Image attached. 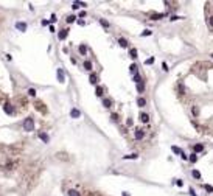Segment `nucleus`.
Masks as SVG:
<instances>
[{
	"instance_id": "obj_1",
	"label": "nucleus",
	"mask_w": 213,
	"mask_h": 196,
	"mask_svg": "<svg viewBox=\"0 0 213 196\" xmlns=\"http://www.w3.org/2000/svg\"><path fill=\"white\" fill-rule=\"evenodd\" d=\"M24 131H27V132L34 131V120H33L31 117L25 118V121H24Z\"/></svg>"
},
{
	"instance_id": "obj_2",
	"label": "nucleus",
	"mask_w": 213,
	"mask_h": 196,
	"mask_svg": "<svg viewBox=\"0 0 213 196\" xmlns=\"http://www.w3.org/2000/svg\"><path fill=\"white\" fill-rule=\"evenodd\" d=\"M3 111H5V114H8V115L14 114V107H12V104H9V103H5V104H3Z\"/></svg>"
},
{
	"instance_id": "obj_3",
	"label": "nucleus",
	"mask_w": 213,
	"mask_h": 196,
	"mask_svg": "<svg viewBox=\"0 0 213 196\" xmlns=\"http://www.w3.org/2000/svg\"><path fill=\"white\" fill-rule=\"evenodd\" d=\"M134 137H135L137 140H142V139L145 137V131H143V129H135V132H134Z\"/></svg>"
},
{
	"instance_id": "obj_4",
	"label": "nucleus",
	"mask_w": 213,
	"mask_h": 196,
	"mask_svg": "<svg viewBox=\"0 0 213 196\" xmlns=\"http://www.w3.org/2000/svg\"><path fill=\"white\" fill-rule=\"evenodd\" d=\"M70 117L72 118H79L81 117V111H79V109H76V107H73L70 111Z\"/></svg>"
},
{
	"instance_id": "obj_5",
	"label": "nucleus",
	"mask_w": 213,
	"mask_h": 196,
	"mask_svg": "<svg viewBox=\"0 0 213 196\" xmlns=\"http://www.w3.org/2000/svg\"><path fill=\"white\" fill-rule=\"evenodd\" d=\"M39 139H41L44 143H50V137H48L47 132H39Z\"/></svg>"
},
{
	"instance_id": "obj_6",
	"label": "nucleus",
	"mask_w": 213,
	"mask_h": 196,
	"mask_svg": "<svg viewBox=\"0 0 213 196\" xmlns=\"http://www.w3.org/2000/svg\"><path fill=\"white\" fill-rule=\"evenodd\" d=\"M56 75H58V81H59V82H64V81H65V76H64V69H58Z\"/></svg>"
},
{
	"instance_id": "obj_7",
	"label": "nucleus",
	"mask_w": 213,
	"mask_h": 196,
	"mask_svg": "<svg viewBox=\"0 0 213 196\" xmlns=\"http://www.w3.org/2000/svg\"><path fill=\"white\" fill-rule=\"evenodd\" d=\"M16 28L19 31H27V24L25 22H16Z\"/></svg>"
},
{
	"instance_id": "obj_8",
	"label": "nucleus",
	"mask_w": 213,
	"mask_h": 196,
	"mask_svg": "<svg viewBox=\"0 0 213 196\" xmlns=\"http://www.w3.org/2000/svg\"><path fill=\"white\" fill-rule=\"evenodd\" d=\"M67 34H68V30H61V31L58 33V39H59V41H64V39L67 38Z\"/></svg>"
},
{
	"instance_id": "obj_9",
	"label": "nucleus",
	"mask_w": 213,
	"mask_h": 196,
	"mask_svg": "<svg viewBox=\"0 0 213 196\" xmlns=\"http://www.w3.org/2000/svg\"><path fill=\"white\" fill-rule=\"evenodd\" d=\"M137 106H139V107H145V106H146V100L143 97H139V98H137Z\"/></svg>"
},
{
	"instance_id": "obj_10",
	"label": "nucleus",
	"mask_w": 213,
	"mask_h": 196,
	"mask_svg": "<svg viewBox=\"0 0 213 196\" xmlns=\"http://www.w3.org/2000/svg\"><path fill=\"white\" fill-rule=\"evenodd\" d=\"M89 81H90V84H97V82H98V75L97 73H90Z\"/></svg>"
},
{
	"instance_id": "obj_11",
	"label": "nucleus",
	"mask_w": 213,
	"mask_h": 196,
	"mask_svg": "<svg viewBox=\"0 0 213 196\" xmlns=\"http://www.w3.org/2000/svg\"><path fill=\"white\" fill-rule=\"evenodd\" d=\"M118 44H120V47H122V48H128V44H129V42H128L124 38H120L118 39Z\"/></svg>"
},
{
	"instance_id": "obj_12",
	"label": "nucleus",
	"mask_w": 213,
	"mask_h": 196,
	"mask_svg": "<svg viewBox=\"0 0 213 196\" xmlns=\"http://www.w3.org/2000/svg\"><path fill=\"white\" fill-rule=\"evenodd\" d=\"M84 69H86V70H89V72H92V69H93V65H92V62L89 61V59H86V61H84Z\"/></svg>"
},
{
	"instance_id": "obj_13",
	"label": "nucleus",
	"mask_w": 213,
	"mask_h": 196,
	"mask_svg": "<svg viewBox=\"0 0 213 196\" xmlns=\"http://www.w3.org/2000/svg\"><path fill=\"white\" fill-rule=\"evenodd\" d=\"M193 149H195V152H201V151H204V145H202V143H196L195 146H193Z\"/></svg>"
},
{
	"instance_id": "obj_14",
	"label": "nucleus",
	"mask_w": 213,
	"mask_h": 196,
	"mask_svg": "<svg viewBox=\"0 0 213 196\" xmlns=\"http://www.w3.org/2000/svg\"><path fill=\"white\" fill-rule=\"evenodd\" d=\"M103 106L104 107H110V106H112V100L110 98H103Z\"/></svg>"
},
{
	"instance_id": "obj_15",
	"label": "nucleus",
	"mask_w": 213,
	"mask_h": 196,
	"mask_svg": "<svg viewBox=\"0 0 213 196\" xmlns=\"http://www.w3.org/2000/svg\"><path fill=\"white\" fill-rule=\"evenodd\" d=\"M140 120H142L143 123H148L149 121V115L145 114V112H142V114H140Z\"/></svg>"
},
{
	"instance_id": "obj_16",
	"label": "nucleus",
	"mask_w": 213,
	"mask_h": 196,
	"mask_svg": "<svg viewBox=\"0 0 213 196\" xmlns=\"http://www.w3.org/2000/svg\"><path fill=\"white\" fill-rule=\"evenodd\" d=\"M103 92H104V89L101 87V86H97V89H95V94H97V97H103Z\"/></svg>"
},
{
	"instance_id": "obj_17",
	"label": "nucleus",
	"mask_w": 213,
	"mask_h": 196,
	"mask_svg": "<svg viewBox=\"0 0 213 196\" xmlns=\"http://www.w3.org/2000/svg\"><path fill=\"white\" fill-rule=\"evenodd\" d=\"M145 90V82H139V84H137V92H139V94H142V92Z\"/></svg>"
},
{
	"instance_id": "obj_18",
	"label": "nucleus",
	"mask_w": 213,
	"mask_h": 196,
	"mask_svg": "<svg viewBox=\"0 0 213 196\" xmlns=\"http://www.w3.org/2000/svg\"><path fill=\"white\" fill-rule=\"evenodd\" d=\"M67 196H81L79 191H76V190H68L67 191Z\"/></svg>"
},
{
	"instance_id": "obj_19",
	"label": "nucleus",
	"mask_w": 213,
	"mask_h": 196,
	"mask_svg": "<svg viewBox=\"0 0 213 196\" xmlns=\"http://www.w3.org/2000/svg\"><path fill=\"white\" fill-rule=\"evenodd\" d=\"M79 53H81L83 56L87 55V47H86V45H79Z\"/></svg>"
},
{
	"instance_id": "obj_20",
	"label": "nucleus",
	"mask_w": 213,
	"mask_h": 196,
	"mask_svg": "<svg viewBox=\"0 0 213 196\" xmlns=\"http://www.w3.org/2000/svg\"><path fill=\"white\" fill-rule=\"evenodd\" d=\"M191 114L195 115V117L199 115V107H198V106H193V107H191Z\"/></svg>"
},
{
	"instance_id": "obj_21",
	"label": "nucleus",
	"mask_w": 213,
	"mask_h": 196,
	"mask_svg": "<svg viewBox=\"0 0 213 196\" xmlns=\"http://www.w3.org/2000/svg\"><path fill=\"white\" fill-rule=\"evenodd\" d=\"M171 151H173V152H176V154H181V156H182V152H183L182 149H181V148H177V146H171Z\"/></svg>"
},
{
	"instance_id": "obj_22",
	"label": "nucleus",
	"mask_w": 213,
	"mask_h": 196,
	"mask_svg": "<svg viewBox=\"0 0 213 196\" xmlns=\"http://www.w3.org/2000/svg\"><path fill=\"white\" fill-rule=\"evenodd\" d=\"M129 55H131V58H132V59H135L137 58V50L135 48H131L129 50Z\"/></svg>"
},
{
	"instance_id": "obj_23",
	"label": "nucleus",
	"mask_w": 213,
	"mask_h": 196,
	"mask_svg": "<svg viewBox=\"0 0 213 196\" xmlns=\"http://www.w3.org/2000/svg\"><path fill=\"white\" fill-rule=\"evenodd\" d=\"M191 174H193V177H195V179H201V173H199L198 170H193Z\"/></svg>"
},
{
	"instance_id": "obj_24",
	"label": "nucleus",
	"mask_w": 213,
	"mask_h": 196,
	"mask_svg": "<svg viewBox=\"0 0 213 196\" xmlns=\"http://www.w3.org/2000/svg\"><path fill=\"white\" fill-rule=\"evenodd\" d=\"M188 159H190V162H191V164H195V162H196V160H198V156H196V152H193V154H191V156H190V157H188Z\"/></svg>"
},
{
	"instance_id": "obj_25",
	"label": "nucleus",
	"mask_w": 213,
	"mask_h": 196,
	"mask_svg": "<svg viewBox=\"0 0 213 196\" xmlns=\"http://www.w3.org/2000/svg\"><path fill=\"white\" fill-rule=\"evenodd\" d=\"M134 82H137V84H139V82H142V76H140L139 73L134 75Z\"/></svg>"
},
{
	"instance_id": "obj_26",
	"label": "nucleus",
	"mask_w": 213,
	"mask_h": 196,
	"mask_svg": "<svg viewBox=\"0 0 213 196\" xmlns=\"http://www.w3.org/2000/svg\"><path fill=\"white\" fill-rule=\"evenodd\" d=\"M162 17H165V14H152L151 16V19H154V20H159V19H162Z\"/></svg>"
},
{
	"instance_id": "obj_27",
	"label": "nucleus",
	"mask_w": 213,
	"mask_h": 196,
	"mask_svg": "<svg viewBox=\"0 0 213 196\" xmlns=\"http://www.w3.org/2000/svg\"><path fill=\"white\" fill-rule=\"evenodd\" d=\"M100 25H103L104 28H109V22L104 20V19H100Z\"/></svg>"
},
{
	"instance_id": "obj_28",
	"label": "nucleus",
	"mask_w": 213,
	"mask_h": 196,
	"mask_svg": "<svg viewBox=\"0 0 213 196\" xmlns=\"http://www.w3.org/2000/svg\"><path fill=\"white\" fill-rule=\"evenodd\" d=\"M137 157H139V154H135V152L129 154V156H123V159H137Z\"/></svg>"
},
{
	"instance_id": "obj_29",
	"label": "nucleus",
	"mask_w": 213,
	"mask_h": 196,
	"mask_svg": "<svg viewBox=\"0 0 213 196\" xmlns=\"http://www.w3.org/2000/svg\"><path fill=\"white\" fill-rule=\"evenodd\" d=\"M129 70H131V73L135 75V73H137V65H135V64H132V65L129 67Z\"/></svg>"
},
{
	"instance_id": "obj_30",
	"label": "nucleus",
	"mask_w": 213,
	"mask_h": 196,
	"mask_svg": "<svg viewBox=\"0 0 213 196\" xmlns=\"http://www.w3.org/2000/svg\"><path fill=\"white\" fill-rule=\"evenodd\" d=\"M204 188H205V190H207V191H208V193H213V187H212V185H208V184H205V185H204Z\"/></svg>"
},
{
	"instance_id": "obj_31",
	"label": "nucleus",
	"mask_w": 213,
	"mask_h": 196,
	"mask_svg": "<svg viewBox=\"0 0 213 196\" xmlns=\"http://www.w3.org/2000/svg\"><path fill=\"white\" fill-rule=\"evenodd\" d=\"M151 34H152V31H151V30H145V31L142 33V36H151Z\"/></svg>"
},
{
	"instance_id": "obj_32",
	"label": "nucleus",
	"mask_w": 213,
	"mask_h": 196,
	"mask_svg": "<svg viewBox=\"0 0 213 196\" xmlns=\"http://www.w3.org/2000/svg\"><path fill=\"white\" fill-rule=\"evenodd\" d=\"M28 95L30 97H36V90L34 89H28Z\"/></svg>"
},
{
	"instance_id": "obj_33",
	"label": "nucleus",
	"mask_w": 213,
	"mask_h": 196,
	"mask_svg": "<svg viewBox=\"0 0 213 196\" xmlns=\"http://www.w3.org/2000/svg\"><path fill=\"white\" fill-rule=\"evenodd\" d=\"M75 19H76L75 16H68V17H67V22H68V24H72V22H75Z\"/></svg>"
},
{
	"instance_id": "obj_34",
	"label": "nucleus",
	"mask_w": 213,
	"mask_h": 196,
	"mask_svg": "<svg viewBox=\"0 0 213 196\" xmlns=\"http://www.w3.org/2000/svg\"><path fill=\"white\" fill-rule=\"evenodd\" d=\"M152 62H154V58H148V59L145 61V64H146V65H149V64H152Z\"/></svg>"
},
{
	"instance_id": "obj_35",
	"label": "nucleus",
	"mask_w": 213,
	"mask_h": 196,
	"mask_svg": "<svg viewBox=\"0 0 213 196\" xmlns=\"http://www.w3.org/2000/svg\"><path fill=\"white\" fill-rule=\"evenodd\" d=\"M110 120H112V121H117V120H118V115H117V114H112V115H110Z\"/></svg>"
},
{
	"instance_id": "obj_36",
	"label": "nucleus",
	"mask_w": 213,
	"mask_h": 196,
	"mask_svg": "<svg viewBox=\"0 0 213 196\" xmlns=\"http://www.w3.org/2000/svg\"><path fill=\"white\" fill-rule=\"evenodd\" d=\"M79 6H81V5H79V2H75L73 5H72V8H73V9H78Z\"/></svg>"
},
{
	"instance_id": "obj_37",
	"label": "nucleus",
	"mask_w": 213,
	"mask_h": 196,
	"mask_svg": "<svg viewBox=\"0 0 213 196\" xmlns=\"http://www.w3.org/2000/svg\"><path fill=\"white\" fill-rule=\"evenodd\" d=\"M179 19H182V17H179V16H171L170 20H179Z\"/></svg>"
},
{
	"instance_id": "obj_38",
	"label": "nucleus",
	"mask_w": 213,
	"mask_h": 196,
	"mask_svg": "<svg viewBox=\"0 0 213 196\" xmlns=\"http://www.w3.org/2000/svg\"><path fill=\"white\" fill-rule=\"evenodd\" d=\"M56 20H58V19H56V16L53 14V16H51V17H50V22H51V24H55V22H56Z\"/></svg>"
},
{
	"instance_id": "obj_39",
	"label": "nucleus",
	"mask_w": 213,
	"mask_h": 196,
	"mask_svg": "<svg viewBox=\"0 0 213 196\" xmlns=\"http://www.w3.org/2000/svg\"><path fill=\"white\" fill-rule=\"evenodd\" d=\"M162 69H163L165 72H168V65H166V62H163V64H162Z\"/></svg>"
},
{
	"instance_id": "obj_40",
	"label": "nucleus",
	"mask_w": 213,
	"mask_h": 196,
	"mask_svg": "<svg viewBox=\"0 0 213 196\" xmlns=\"http://www.w3.org/2000/svg\"><path fill=\"white\" fill-rule=\"evenodd\" d=\"M179 90H181V92H182V94H185V87H183V86H182V84H179Z\"/></svg>"
},
{
	"instance_id": "obj_41",
	"label": "nucleus",
	"mask_w": 213,
	"mask_h": 196,
	"mask_svg": "<svg viewBox=\"0 0 213 196\" xmlns=\"http://www.w3.org/2000/svg\"><path fill=\"white\" fill-rule=\"evenodd\" d=\"M126 125H128V126H132V120H131V118H128V120H126Z\"/></svg>"
},
{
	"instance_id": "obj_42",
	"label": "nucleus",
	"mask_w": 213,
	"mask_h": 196,
	"mask_svg": "<svg viewBox=\"0 0 213 196\" xmlns=\"http://www.w3.org/2000/svg\"><path fill=\"white\" fill-rule=\"evenodd\" d=\"M176 184H177V187H182V185H183V182H182V181H179V179H177V181H176Z\"/></svg>"
},
{
	"instance_id": "obj_43",
	"label": "nucleus",
	"mask_w": 213,
	"mask_h": 196,
	"mask_svg": "<svg viewBox=\"0 0 213 196\" xmlns=\"http://www.w3.org/2000/svg\"><path fill=\"white\" fill-rule=\"evenodd\" d=\"M208 24L213 26V16H210V17H208Z\"/></svg>"
},
{
	"instance_id": "obj_44",
	"label": "nucleus",
	"mask_w": 213,
	"mask_h": 196,
	"mask_svg": "<svg viewBox=\"0 0 213 196\" xmlns=\"http://www.w3.org/2000/svg\"><path fill=\"white\" fill-rule=\"evenodd\" d=\"M181 157L183 159V160H187V159H188V156H187V154H185V152H182V156H181Z\"/></svg>"
},
{
	"instance_id": "obj_45",
	"label": "nucleus",
	"mask_w": 213,
	"mask_h": 196,
	"mask_svg": "<svg viewBox=\"0 0 213 196\" xmlns=\"http://www.w3.org/2000/svg\"><path fill=\"white\" fill-rule=\"evenodd\" d=\"M78 25H81V26H84V25H86V22H84V20H78Z\"/></svg>"
},
{
	"instance_id": "obj_46",
	"label": "nucleus",
	"mask_w": 213,
	"mask_h": 196,
	"mask_svg": "<svg viewBox=\"0 0 213 196\" xmlns=\"http://www.w3.org/2000/svg\"><path fill=\"white\" fill-rule=\"evenodd\" d=\"M190 195H191V196H198V195L195 193V190H193V188H190Z\"/></svg>"
},
{
	"instance_id": "obj_47",
	"label": "nucleus",
	"mask_w": 213,
	"mask_h": 196,
	"mask_svg": "<svg viewBox=\"0 0 213 196\" xmlns=\"http://www.w3.org/2000/svg\"><path fill=\"white\" fill-rule=\"evenodd\" d=\"M122 196H131V195L128 193V191H123V195H122Z\"/></svg>"
}]
</instances>
